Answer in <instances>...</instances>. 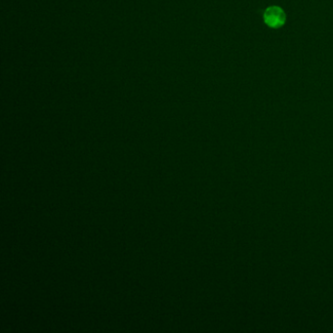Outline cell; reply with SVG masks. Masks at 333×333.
<instances>
[{
    "instance_id": "obj_1",
    "label": "cell",
    "mask_w": 333,
    "mask_h": 333,
    "mask_svg": "<svg viewBox=\"0 0 333 333\" xmlns=\"http://www.w3.org/2000/svg\"><path fill=\"white\" fill-rule=\"evenodd\" d=\"M265 24L273 29L282 27L286 21V15L284 11L278 6H271L266 9L263 14Z\"/></svg>"
}]
</instances>
